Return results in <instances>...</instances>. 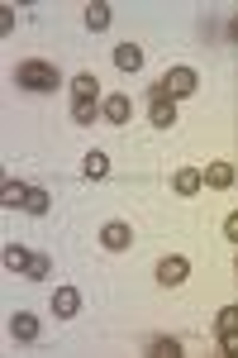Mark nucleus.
I'll list each match as a JSON object with an SVG mask.
<instances>
[{
    "label": "nucleus",
    "instance_id": "obj_1",
    "mask_svg": "<svg viewBox=\"0 0 238 358\" xmlns=\"http://www.w3.org/2000/svg\"><path fill=\"white\" fill-rule=\"evenodd\" d=\"M15 82L24 86V91H57L62 86V72H57L53 62H43V57H29L15 67Z\"/></svg>",
    "mask_w": 238,
    "mask_h": 358
},
{
    "label": "nucleus",
    "instance_id": "obj_2",
    "mask_svg": "<svg viewBox=\"0 0 238 358\" xmlns=\"http://www.w3.org/2000/svg\"><path fill=\"white\" fill-rule=\"evenodd\" d=\"M148 120H153L158 129H172V124H177V101L167 96V86H162V82L148 91Z\"/></svg>",
    "mask_w": 238,
    "mask_h": 358
},
{
    "label": "nucleus",
    "instance_id": "obj_3",
    "mask_svg": "<svg viewBox=\"0 0 238 358\" xmlns=\"http://www.w3.org/2000/svg\"><path fill=\"white\" fill-rule=\"evenodd\" d=\"M186 277H191V258H177V253H172V258L158 263V282L162 287H181Z\"/></svg>",
    "mask_w": 238,
    "mask_h": 358
},
{
    "label": "nucleus",
    "instance_id": "obj_4",
    "mask_svg": "<svg viewBox=\"0 0 238 358\" xmlns=\"http://www.w3.org/2000/svg\"><path fill=\"white\" fill-rule=\"evenodd\" d=\"M162 86H167V96H172V101H177V96H191V91H195V67H172Z\"/></svg>",
    "mask_w": 238,
    "mask_h": 358
},
{
    "label": "nucleus",
    "instance_id": "obj_5",
    "mask_svg": "<svg viewBox=\"0 0 238 358\" xmlns=\"http://www.w3.org/2000/svg\"><path fill=\"white\" fill-rule=\"evenodd\" d=\"M101 115H105L110 124H129V115H133V101L124 96V91H119V96H105V101H101Z\"/></svg>",
    "mask_w": 238,
    "mask_h": 358
},
{
    "label": "nucleus",
    "instance_id": "obj_6",
    "mask_svg": "<svg viewBox=\"0 0 238 358\" xmlns=\"http://www.w3.org/2000/svg\"><path fill=\"white\" fill-rule=\"evenodd\" d=\"M77 310H81V292H77V287H57V292H53V315H57V320H72Z\"/></svg>",
    "mask_w": 238,
    "mask_h": 358
},
{
    "label": "nucleus",
    "instance_id": "obj_7",
    "mask_svg": "<svg viewBox=\"0 0 238 358\" xmlns=\"http://www.w3.org/2000/svg\"><path fill=\"white\" fill-rule=\"evenodd\" d=\"M101 244H105V248H114V253H119V248H129V244H133V229H129V224H124V220H110L105 229H101Z\"/></svg>",
    "mask_w": 238,
    "mask_h": 358
},
{
    "label": "nucleus",
    "instance_id": "obj_8",
    "mask_svg": "<svg viewBox=\"0 0 238 358\" xmlns=\"http://www.w3.org/2000/svg\"><path fill=\"white\" fill-rule=\"evenodd\" d=\"M72 96H77V106H96L101 101V82L91 72H81V77H72Z\"/></svg>",
    "mask_w": 238,
    "mask_h": 358
},
{
    "label": "nucleus",
    "instance_id": "obj_9",
    "mask_svg": "<svg viewBox=\"0 0 238 358\" xmlns=\"http://www.w3.org/2000/svg\"><path fill=\"white\" fill-rule=\"evenodd\" d=\"M10 334H15L20 344H34V339H38V315H29V310L10 315Z\"/></svg>",
    "mask_w": 238,
    "mask_h": 358
},
{
    "label": "nucleus",
    "instance_id": "obj_10",
    "mask_svg": "<svg viewBox=\"0 0 238 358\" xmlns=\"http://www.w3.org/2000/svg\"><path fill=\"white\" fill-rule=\"evenodd\" d=\"M172 187H177V196H195L205 187V172H200V167H181V172L172 177Z\"/></svg>",
    "mask_w": 238,
    "mask_h": 358
},
{
    "label": "nucleus",
    "instance_id": "obj_11",
    "mask_svg": "<svg viewBox=\"0 0 238 358\" xmlns=\"http://www.w3.org/2000/svg\"><path fill=\"white\" fill-rule=\"evenodd\" d=\"M0 263H5V273H29V263H34V253L20 244H5V253H0Z\"/></svg>",
    "mask_w": 238,
    "mask_h": 358
},
{
    "label": "nucleus",
    "instance_id": "obj_12",
    "mask_svg": "<svg viewBox=\"0 0 238 358\" xmlns=\"http://www.w3.org/2000/svg\"><path fill=\"white\" fill-rule=\"evenodd\" d=\"M114 67H119V72H138V67H143V48H138V43H119V48H114Z\"/></svg>",
    "mask_w": 238,
    "mask_h": 358
},
{
    "label": "nucleus",
    "instance_id": "obj_13",
    "mask_svg": "<svg viewBox=\"0 0 238 358\" xmlns=\"http://www.w3.org/2000/svg\"><path fill=\"white\" fill-rule=\"evenodd\" d=\"M205 187L229 192V187H234V167H229V163H210V167H205Z\"/></svg>",
    "mask_w": 238,
    "mask_h": 358
},
{
    "label": "nucleus",
    "instance_id": "obj_14",
    "mask_svg": "<svg viewBox=\"0 0 238 358\" xmlns=\"http://www.w3.org/2000/svg\"><path fill=\"white\" fill-rule=\"evenodd\" d=\"M86 29H91V34L110 29V5L105 0H91V5H86Z\"/></svg>",
    "mask_w": 238,
    "mask_h": 358
},
{
    "label": "nucleus",
    "instance_id": "obj_15",
    "mask_svg": "<svg viewBox=\"0 0 238 358\" xmlns=\"http://www.w3.org/2000/svg\"><path fill=\"white\" fill-rule=\"evenodd\" d=\"M81 172H86L91 182H101V177L110 172V158L101 153V148H91V153H86V163H81Z\"/></svg>",
    "mask_w": 238,
    "mask_h": 358
},
{
    "label": "nucleus",
    "instance_id": "obj_16",
    "mask_svg": "<svg viewBox=\"0 0 238 358\" xmlns=\"http://www.w3.org/2000/svg\"><path fill=\"white\" fill-rule=\"evenodd\" d=\"M0 201H5V206H24V201H29V187L5 177V182H0Z\"/></svg>",
    "mask_w": 238,
    "mask_h": 358
},
{
    "label": "nucleus",
    "instance_id": "obj_17",
    "mask_svg": "<svg viewBox=\"0 0 238 358\" xmlns=\"http://www.w3.org/2000/svg\"><path fill=\"white\" fill-rule=\"evenodd\" d=\"M214 330H219V334H234L238 330V306H224V310L214 315Z\"/></svg>",
    "mask_w": 238,
    "mask_h": 358
},
{
    "label": "nucleus",
    "instance_id": "obj_18",
    "mask_svg": "<svg viewBox=\"0 0 238 358\" xmlns=\"http://www.w3.org/2000/svg\"><path fill=\"white\" fill-rule=\"evenodd\" d=\"M148 354H153V358H177V354H181V344H177V339H153Z\"/></svg>",
    "mask_w": 238,
    "mask_h": 358
},
{
    "label": "nucleus",
    "instance_id": "obj_19",
    "mask_svg": "<svg viewBox=\"0 0 238 358\" xmlns=\"http://www.w3.org/2000/svg\"><path fill=\"white\" fill-rule=\"evenodd\" d=\"M29 215H48V192H38V187H29Z\"/></svg>",
    "mask_w": 238,
    "mask_h": 358
},
{
    "label": "nucleus",
    "instance_id": "obj_20",
    "mask_svg": "<svg viewBox=\"0 0 238 358\" xmlns=\"http://www.w3.org/2000/svg\"><path fill=\"white\" fill-rule=\"evenodd\" d=\"M48 273H53V258H38V253H34V263H29V273H24V277H34V282H43Z\"/></svg>",
    "mask_w": 238,
    "mask_h": 358
},
{
    "label": "nucleus",
    "instance_id": "obj_21",
    "mask_svg": "<svg viewBox=\"0 0 238 358\" xmlns=\"http://www.w3.org/2000/svg\"><path fill=\"white\" fill-rule=\"evenodd\" d=\"M96 115H101V110H96V106H77V110H72V120H77V124H91Z\"/></svg>",
    "mask_w": 238,
    "mask_h": 358
},
{
    "label": "nucleus",
    "instance_id": "obj_22",
    "mask_svg": "<svg viewBox=\"0 0 238 358\" xmlns=\"http://www.w3.org/2000/svg\"><path fill=\"white\" fill-rule=\"evenodd\" d=\"M224 239H229V244H238V210L224 220Z\"/></svg>",
    "mask_w": 238,
    "mask_h": 358
},
{
    "label": "nucleus",
    "instance_id": "obj_23",
    "mask_svg": "<svg viewBox=\"0 0 238 358\" xmlns=\"http://www.w3.org/2000/svg\"><path fill=\"white\" fill-rule=\"evenodd\" d=\"M10 29H15V10H10V5H0V34H10Z\"/></svg>",
    "mask_w": 238,
    "mask_h": 358
},
{
    "label": "nucleus",
    "instance_id": "obj_24",
    "mask_svg": "<svg viewBox=\"0 0 238 358\" xmlns=\"http://www.w3.org/2000/svg\"><path fill=\"white\" fill-rule=\"evenodd\" d=\"M219 349H224V354H238V330L224 334V339H219Z\"/></svg>",
    "mask_w": 238,
    "mask_h": 358
},
{
    "label": "nucleus",
    "instance_id": "obj_25",
    "mask_svg": "<svg viewBox=\"0 0 238 358\" xmlns=\"http://www.w3.org/2000/svg\"><path fill=\"white\" fill-rule=\"evenodd\" d=\"M229 34H234V43H238V15H234V29H229Z\"/></svg>",
    "mask_w": 238,
    "mask_h": 358
}]
</instances>
